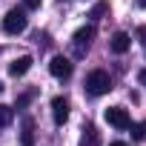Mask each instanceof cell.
<instances>
[{"instance_id": "8fae6325", "label": "cell", "mask_w": 146, "mask_h": 146, "mask_svg": "<svg viewBox=\"0 0 146 146\" xmlns=\"http://www.w3.org/2000/svg\"><path fill=\"white\" fill-rule=\"evenodd\" d=\"M12 120H15V109L6 106V103H0V129H6Z\"/></svg>"}, {"instance_id": "4fadbf2b", "label": "cell", "mask_w": 146, "mask_h": 146, "mask_svg": "<svg viewBox=\"0 0 146 146\" xmlns=\"http://www.w3.org/2000/svg\"><path fill=\"white\" fill-rule=\"evenodd\" d=\"M106 12H109V3H98V6H95V9L89 12V17H92V20H100V17H103Z\"/></svg>"}, {"instance_id": "52a82bcc", "label": "cell", "mask_w": 146, "mask_h": 146, "mask_svg": "<svg viewBox=\"0 0 146 146\" xmlns=\"http://www.w3.org/2000/svg\"><path fill=\"white\" fill-rule=\"evenodd\" d=\"M32 63H35V60H32L29 54H23V57H15V60L9 63V75H12V78H23L26 72L32 69Z\"/></svg>"}, {"instance_id": "5bb4252c", "label": "cell", "mask_w": 146, "mask_h": 146, "mask_svg": "<svg viewBox=\"0 0 146 146\" xmlns=\"http://www.w3.org/2000/svg\"><path fill=\"white\" fill-rule=\"evenodd\" d=\"M32 98H35V89H32V92H23V95L17 98V106H26V103H29Z\"/></svg>"}, {"instance_id": "30bf717a", "label": "cell", "mask_w": 146, "mask_h": 146, "mask_svg": "<svg viewBox=\"0 0 146 146\" xmlns=\"http://www.w3.org/2000/svg\"><path fill=\"white\" fill-rule=\"evenodd\" d=\"M80 146H100V135H98V129L89 123L86 129H83V137H80Z\"/></svg>"}, {"instance_id": "277c9868", "label": "cell", "mask_w": 146, "mask_h": 146, "mask_svg": "<svg viewBox=\"0 0 146 146\" xmlns=\"http://www.w3.org/2000/svg\"><path fill=\"white\" fill-rule=\"evenodd\" d=\"M92 40H95V26H80V29L75 32V37H72V43H75V54L83 57Z\"/></svg>"}, {"instance_id": "9c48e42d", "label": "cell", "mask_w": 146, "mask_h": 146, "mask_svg": "<svg viewBox=\"0 0 146 146\" xmlns=\"http://www.w3.org/2000/svg\"><path fill=\"white\" fill-rule=\"evenodd\" d=\"M20 143H23V146H35V120H32V117H26V120H23Z\"/></svg>"}, {"instance_id": "7c38bea8", "label": "cell", "mask_w": 146, "mask_h": 146, "mask_svg": "<svg viewBox=\"0 0 146 146\" xmlns=\"http://www.w3.org/2000/svg\"><path fill=\"white\" fill-rule=\"evenodd\" d=\"M129 129H132V140H135V143H143V140H146V120H143V123H135V126H129Z\"/></svg>"}, {"instance_id": "ac0fdd59", "label": "cell", "mask_w": 146, "mask_h": 146, "mask_svg": "<svg viewBox=\"0 0 146 146\" xmlns=\"http://www.w3.org/2000/svg\"><path fill=\"white\" fill-rule=\"evenodd\" d=\"M109 146H126V143H123V140H112Z\"/></svg>"}, {"instance_id": "9a60e30c", "label": "cell", "mask_w": 146, "mask_h": 146, "mask_svg": "<svg viewBox=\"0 0 146 146\" xmlns=\"http://www.w3.org/2000/svg\"><path fill=\"white\" fill-rule=\"evenodd\" d=\"M40 3H43V0H23L26 9H40Z\"/></svg>"}, {"instance_id": "ba28073f", "label": "cell", "mask_w": 146, "mask_h": 146, "mask_svg": "<svg viewBox=\"0 0 146 146\" xmlns=\"http://www.w3.org/2000/svg\"><path fill=\"white\" fill-rule=\"evenodd\" d=\"M109 46H112V52H115V54H126V52H129V46H132V37H129L126 32H115Z\"/></svg>"}, {"instance_id": "d6986e66", "label": "cell", "mask_w": 146, "mask_h": 146, "mask_svg": "<svg viewBox=\"0 0 146 146\" xmlns=\"http://www.w3.org/2000/svg\"><path fill=\"white\" fill-rule=\"evenodd\" d=\"M137 6H143V9H146V0H137Z\"/></svg>"}, {"instance_id": "8992f818", "label": "cell", "mask_w": 146, "mask_h": 146, "mask_svg": "<svg viewBox=\"0 0 146 146\" xmlns=\"http://www.w3.org/2000/svg\"><path fill=\"white\" fill-rule=\"evenodd\" d=\"M52 117H54V123H57V126H63V123L69 120V100H66L63 95L52 98Z\"/></svg>"}, {"instance_id": "e0dca14e", "label": "cell", "mask_w": 146, "mask_h": 146, "mask_svg": "<svg viewBox=\"0 0 146 146\" xmlns=\"http://www.w3.org/2000/svg\"><path fill=\"white\" fill-rule=\"evenodd\" d=\"M137 80H140V83L146 86V69H143V72H140V75H137Z\"/></svg>"}, {"instance_id": "2e32d148", "label": "cell", "mask_w": 146, "mask_h": 146, "mask_svg": "<svg viewBox=\"0 0 146 146\" xmlns=\"http://www.w3.org/2000/svg\"><path fill=\"white\" fill-rule=\"evenodd\" d=\"M137 37H140V43H146V26H140V29H137Z\"/></svg>"}, {"instance_id": "3957f363", "label": "cell", "mask_w": 146, "mask_h": 146, "mask_svg": "<svg viewBox=\"0 0 146 146\" xmlns=\"http://www.w3.org/2000/svg\"><path fill=\"white\" fill-rule=\"evenodd\" d=\"M103 117H106V123L115 126V129H129V126H132V117H129V112H126L123 106H109V109L103 112Z\"/></svg>"}, {"instance_id": "6da1fadb", "label": "cell", "mask_w": 146, "mask_h": 146, "mask_svg": "<svg viewBox=\"0 0 146 146\" xmlns=\"http://www.w3.org/2000/svg\"><path fill=\"white\" fill-rule=\"evenodd\" d=\"M109 89H112V78L106 75L103 69H95V72L86 75V92H89L92 98H100V95H106Z\"/></svg>"}, {"instance_id": "7a4b0ae2", "label": "cell", "mask_w": 146, "mask_h": 146, "mask_svg": "<svg viewBox=\"0 0 146 146\" xmlns=\"http://www.w3.org/2000/svg\"><path fill=\"white\" fill-rule=\"evenodd\" d=\"M26 26H29V17H26L23 9H9L6 12V17H3V32L6 35H23Z\"/></svg>"}, {"instance_id": "5b68a950", "label": "cell", "mask_w": 146, "mask_h": 146, "mask_svg": "<svg viewBox=\"0 0 146 146\" xmlns=\"http://www.w3.org/2000/svg\"><path fill=\"white\" fill-rule=\"evenodd\" d=\"M49 72H52L57 80H69V78H72V60H69V57H63V54H57V57H52Z\"/></svg>"}, {"instance_id": "ffe728a7", "label": "cell", "mask_w": 146, "mask_h": 146, "mask_svg": "<svg viewBox=\"0 0 146 146\" xmlns=\"http://www.w3.org/2000/svg\"><path fill=\"white\" fill-rule=\"evenodd\" d=\"M0 92H3V83H0Z\"/></svg>"}]
</instances>
